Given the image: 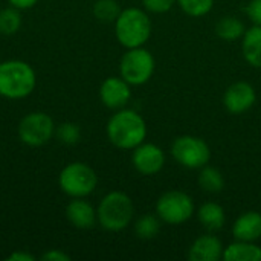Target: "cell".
<instances>
[{"label":"cell","mask_w":261,"mask_h":261,"mask_svg":"<svg viewBox=\"0 0 261 261\" xmlns=\"http://www.w3.org/2000/svg\"><path fill=\"white\" fill-rule=\"evenodd\" d=\"M147 124L144 118L130 109H119L107 122L109 141L121 150H133L145 141Z\"/></svg>","instance_id":"6da1fadb"},{"label":"cell","mask_w":261,"mask_h":261,"mask_svg":"<svg viewBox=\"0 0 261 261\" xmlns=\"http://www.w3.org/2000/svg\"><path fill=\"white\" fill-rule=\"evenodd\" d=\"M37 86L34 67L21 60H8L0 63V96L6 99H23L29 96Z\"/></svg>","instance_id":"7a4b0ae2"},{"label":"cell","mask_w":261,"mask_h":261,"mask_svg":"<svg viewBox=\"0 0 261 261\" xmlns=\"http://www.w3.org/2000/svg\"><path fill=\"white\" fill-rule=\"evenodd\" d=\"M115 35L125 49L141 47L151 37V20L139 8L122 9L115 20Z\"/></svg>","instance_id":"3957f363"},{"label":"cell","mask_w":261,"mask_h":261,"mask_svg":"<svg viewBox=\"0 0 261 261\" xmlns=\"http://www.w3.org/2000/svg\"><path fill=\"white\" fill-rule=\"evenodd\" d=\"M135 214V206L132 199L122 191H112L102 197L98 205L96 216L98 223L110 232H118L125 229Z\"/></svg>","instance_id":"277c9868"},{"label":"cell","mask_w":261,"mask_h":261,"mask_svg":"<svg viewBox=\"0 0 261 261\" xmlns=\"http://www.w3.org/2000/svg\"><path fill=\"white\" fill-rule=\"evenodd\" d=\"M58 185L61 191L72 199L87 197L95 191L98 185V176L90 165L84 162H72L61 170L58 176Z\"/></svg>","instance_id":"5b68a950"},{"label":"cell","mask_w":261,"mask_h":261,"mask_svg":"<svg viewBox=\"0 0 261 261\" xmlns=\"http://www.w3.org/2000/svg\"><path fill=\"white\" fill-rule=\"evenodd\" d=\"M154 57L144 46L127 49L119 61V73L130 86L145 84L154 73Z\"/></svg>","instance_id":"8992f818"},{"label":"cell","mask_w":261,"mask_h":261,"mask_svg":"<svg viewBox=\"0 0 261 261\" xmlns=\"http://www.w3.org/2000/svg\"><path fill=\"white\" fill-rule=\"evenodd\" d=\"M18 139L28 147H41L55 135L54 119L44 112H31L18 122Z\"/></svg>","instance_id":"52a82bcc"},{"label":"cell","mask_w":261,"mask_h":261,"mask_svg":"<svg viewBox=\"0 0 261 261\" xmlns=\"http://www.w3.org/2000/svg\"><path fill=\"white\" fill-rule=\"evenodd\" d=\"M171 156L185 168L197 170L208 165L211 159L210 145L197 136H179L171 145Z\"/></svg>","instance_id":"ba28073f"},{"label":"cell","mask_w":261,"mask_h":261,"mask_svg":"<svg viewBox=\"0 0 261 261\" xmlns=\"http://www.w3.org/2000/svg\"><path fill=\"white\" fill-rule=\"evenodd\" d=\"M156 214L168 225H182L194 214V202L184 191H167L156 203Z\"/></svg>","instance_id":"9c48e42d"},{"label":"cell","mask_w":261,"mask_h":261,"mask_svg":"<svg viewBox=\"0 0 261 261\" xmlns=\"http://www.w3.org/2000/svg\"><path fill=\"white\" fill-rule=\"evenodd\" d=\"M132 164L135 170L144 176L158 174L165 165V154L161 147L156 144H145L142 142L136 148H133Z\"/></svg>","instance_id":"30bf717a"},{"label":"cell","mask_w":261,"mask_h":261,"mask_svg":"<svg viewBox=\"0 0 261 261\" xmlns=\"http://www.w3.org/2000/svg\"><path fill=\"white\" fill-rule=\"evenodd\" d=\"M99 98L101 102L112 110L124 109L132 98L130 84L122 76H109L99 87Z\"/></svg>","instance_id":"8fae6325"},{"label":"cell","mask_w":261,"mask_h":261,"mask_svg":"<svg viewBox=\"0 0 261 261\" xmlns=\"http://www.w3.org/2000/svg\"><path fill=\"white\" fill-rule=\"evenodd\" d=\"M255 99H257L255 90L246 81H237L231 84L223 95V104L226 110L234 115L248 112L255 104Z\"/></svg>","instance_id":"7c38bea8"},{"label":"cell","mask_w":261,"mask_h":261,"mask_svg":"<svg viewBox=\"0 0 261 261\" xmlns=\"http://www.w3.org/2000/svg\"><path fill=\"white\" fill-rule=\"evenodd\" d=\"M66 219L76 229H92L96 222V210L84 200V197H76L66 206Z\"/></svg>","instance_id":"4fadbf2b"},{"label":"cell","mask_w":261,"mask_h":261,"mask_svg":"<svg viewBox=\"0 0 261 261\" xmlns=\"http://www.w3.org/2000/svg\"><path fill=\"white\" fill-rule=\"evenodd\" d=\"M223 251L225 248L220 239L213 234H205L193 242L188 258L191 261H219L223 258Z\"/></svg>","instance_id":"5bb4252c"},{"label":"cell","mask_w":261,"mask_h":261,"mask_svg":"<svg viewBox=\"0 0 261 261\" xmlns=\"http://www.w3.org/2000/svg\"><path fill=\"white\" fill-rule=\"evenodd\" d=\"M232 236L242 242H257L261 239V214L257 211L243 213L232 225Z\"/></svg>","instance_id":"9a60e30c"},{"label":"cell","mask_w":261,"mask_h":261,"mask_svg":"<svg viewBox=\"0 0 261 261\" xmlns=\"http://www.w3.org/2000/svg\"><path fill=\"white\" fill-rule=\"evenodd\" d=\"M225 261H261V248L255 242L236 240L223 251Z\"/></svg>","instance_id":"2e32d148"},{"label":"cell","mask_w":261,"mask_h":261,"mask_svg":"<svg viewBox=\"0 0 261 261\" xmlns=\"http://www.w3.org/2000/svg\"><path fill=\"white\" fill-rule=\"evenodd\" d=\"M242 50L245 60L252 67H261V26L254 24L246 29L242 41Z\"/></svg>","instance_id":"e0dca14e"},{"label":"cell","mask_w":261,"mask_h":261,"mask_svg":"<svg viewBox=\"0 0 261 261\" xmlns=\"http://www.w3.org/2000/svg\"><path fill=\"white\" fill-rule=\"evenodd\" d=\"M197 219L203 225V228L211 231V232L222 229L223 225H225V220H226L225 210L216 202L203 203L197 211Z\"/></svg>","instance_id":"ac0fdd59"},{"label":"cell","mask_w":261,"mask_h":261,"mask_svg":"<svg viewBox=\"0 0 261 261\" xmlns=\"http://www.w3.org/2000/svg\"><path fill=\"white\" fill-rule=\"evenodd\" d=\"M245 32H246V28L243 21L232 15L222 17L216 24V34L225 41H236L240 37H243Z\"/></svg>","instance_id":"d6986e66"},{"label":"cell","mask_w":261,"mask_h":261,"mask_svg":"<svg viewBox=\"0 0 261 261\" xmlns=\"http://www.w3.org/2000/svg\"><path fill=\"white\" fill-rule=\"evenodd\" d=\"M197 180H199L200 188L211 194L220 193L225 187L223 174L216 167H210V165H205L200 168V174Z\"/></svg>","instance_id":"ffe728a7"},{"label":"cell","mask_w":261,"mask_h":261,"mask_svg":"<svg viewBox=\"0 0 261 261\" xmlns=\"http://www.w3.org/2000/svg\"><path fill=\"white\" fill-rule=\"evenodd\" d=\"M161 219L159 216H153V214H145L141 216L136 222H135V234L141 239V240H151L154 239L159 231H161Z\"/></svg>","instance_id":"44dd1931"},{"label":"cell","mask_w":261,"mask_h":261,"mask_svg":"<svg viewBox=\"0 0 261 261\" xmlns=\"http://www.w3.org/2000/svg\"><path fill=\"white\" fill-rule=\"evenodd\" d=\"M20 28H21L20 9H17L11 5L8 8H3L0 11V34L14 35L15 32H18Z\"/></svg>","instance_id":"7402d4cb"},{"label":"cell","mask_w":261,"mask_h":261,"mask_svg":"<svg viewBox=\"0 0 261 261\" xmlns=\"http://www.w3.org/2000/svg\"><path fill=\"white\" fill-rule=\"evenodd\" d=\"M121 8L118 5L116 0H98L93 5V15L99 20V21H115L118 18V15L121 14Z\"/></svg>","instance_id":"603a6c76"},{"label":"cell","mask_w":261,"mask_h":261,"mask_svg":"<svg viewBox=\"0 0 261 261\" xmlns=\"http://www.w3.org/2000/svg\"><path fill=\"white\" fill-rule=\"evenodd\" d=\"M176 3L190 17H203L214 6V0H176Z\"/></svg>","instance_id":"cb8c5ba5"},{"label":"cell","mask_w":261,"mask_h":261,"mask_svg":"<svg viewBox=\"0 0 261 261\" xmlns=\"http://www.w3.org/2000/svg\"><path fill=\"white\" fill-rule=\"evenodd\" d=\"M55 136L66 145H73L81 138V128L73 122H63L55 127Z\"/></svg>","instance_id":"d4e9b609"},{"label":"cell","mask_w":261,"mask_h":261,"mask_svg":"<svg viewBox=\"0 0 261 261\" xmlns=\"http://www.w3.org/2000/svg\"><path fill=\"white\" fill-rule=\"evenodd\" d=\"M174 3L176 0H142L144 8L154 14H162V12L170 11Z\"/></svg>","instance_id":"484cf974"},{"label":"cell","mask_w":261,"mask_h":261,"mask_svg":"<svg viewBox=\"0 0 261 261\" xmlns=\"http://www.w3.org/2000/svg\"><path fill=\"white\" fill-rule=\"evenodd\" d=\"M246 14L254 24L261 26V0H251L246 6Z\"/></svg>","instance_id":"4316f807"},{"label":"cell","mask_w":261,"mask_h":261,"mask_svg":"<svg viewBox=\"0 0 261 261\" xmlns=\"http://www.w3.org/2000/svg\"><path fill=\"white\" fill-rule=\"evenodd\" d=\"M69 260H70V257H69L66 252L60 251V249H50V251H47V252H44V254L41 255V261H69Z\"/></svg>","instance_id":"83f0119b"},{"label":"cell","mask_w":261,"mask_h":261,"mask_svg":"<svg viewBox=\"0 0 261 261\" xmlns=\"http://www.w3.org/2000/svg\"><path fill=\"white\" fill-rule=\"evenodd\" d=\"M38 0H8V3L20 11H24V9H31L32 6L37 5Z\"/></svg>","instance_id":"f1b7e54d"},{"label":"cell","mask_w":261,"mask_h":261,"mask_svg":"<svg viewBox=\"0 0 261 261\" xmlns=\"http://www.w3.org/2000/svg\"><path fill=\"white\" fill-rule=\"evenodd\" d=\"M6 261H34V257L23 251H15L6 257Z\"/></svg>","instance_id":"f546056e"},{"label":"cell","mask_w":261,"mask_h":261,"mask_svg":"<svg viewBox=\"0 0 261 261\" xmlns=\"http://www.w3.org/2000/svg\"><path fill=\"white\" fill-rule=\"evenodd\" d=\"M0 63H2V61H0Z\"/></svg>","instance_id":"4dcf8cb0"}]
</instances>
